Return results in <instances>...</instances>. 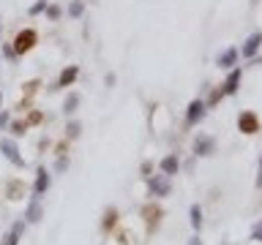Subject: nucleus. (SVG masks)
<instances>
[{
  "label": "nucleus",
  "instance_id": "24",
  "mask_svg": "<svg viewBox=\"0 0 262 245\" xmlns=\"http://www.w3.org/2000/svg\"><path fill=\"white\" fill-rule=\"evenodd\" d=\"M82 14H85V3H82V0H71V3H69V17L79 19Z\"/></svg>",
  "mask_w": 262,
  "mask_h": 245
},
{
  "label": "nucleus",
  "instance_id": "5",
  "mask_svg": "<svg viewBox=\"0 0 262 245\" xmlns=\"http://www.w3.org/2000/svg\"><path fill=\"white\" fill-rule=\"evenodd\" d=\"M25 194H28V185H25V180H19V177H9L3 183V196L9 202H22Z\"/></svg>",
  "mask_w": 262,
  "mask_h": 245
},
{
  "label": "nucleus",
  "instance_id": "36",
  "mask_svg": "<svg viewBox=\"0 0 262 245\" xmlns=\"http://www.w3.org/2000/svg\"><path fill=\"white\" fill-rule=\"evenodd\" d=\"M69 169V158H58L55 161V172H66Z\"/></svg>",
  "mask_w": 262,
  "mask_h": 245
},
{
  "label": "nucleus",
  "instance_id": "19",
  "mask_svg": "<svg viewBox=\"0 0 262 245\" xmlns=\"http://www.w3.org/2000/svg\"><path fill=\"white\" fill-rule=\"evenodd\" d=\"M44 123V112L41 109H30L28 115H25V125L28 128H36V125H41Z\"/></svg>",
  "mask_w": 262,
  "mask_h": 245
},
{
  "label": "nucleus",
  "instance_id": "12",
  "mask_svg": "<svg viewBox=\"0 0 262 245\" xmlns=\"http://www.w3.org/2000/svg\"><path fill=\"white\" fill-rule=\"evenodd\" d=\"M240 79H243V68H230V74H227L224 85H221L224 96H235V93L240 90Z\"/></svg>",
  "mask_w": 262,
  "mask_h": 245
},
{
  "label": "nucleus",
  "instance_id": "33",
  "mask_svg": "<svg viewBox=\"0 0 262 245\" xmlns=\"http://www.w3.org/2000/svg\"><path fill=\"white\" fill-rule=\"evenodd\" d=\"M3 57H6V60H14V57H17V55H14V46L6 44V41H3Z\"/></svg>",
  "mask_w": 262,
  "mask_h": 245
},
{
  "label": "nucleus",
  "instance_id": "32",
  "mask_svg": "<svg viewBox=\"0 0 262 245\" xmlns=\"http://www.w3.org/2000/svg\"><path fill=\"white\" fill-rule=\"evenodd\" d=\"M118 240H120V245H131V231L129 229L118 231Z\"/></svg>",
  "mask_w": 262,
  "mask_h": 245
},
{
  "label": "nucleus",
  "instance_id": "6",
  "mask_svg": "<svg viewBox=\"0 0 262 245\" xmlns=\"http://www.w3.org/2000/svg\"><path fill=\"white\" fill-rule=\"evenodd\" d=\"M259 128H262V123H259V117H257V112H240L238 115V131L240 134H246V136H254V134H259Z\"/></svg>",
  "mask_w": 262,
  "mask_h": 245
},
{
  "label": "nucleus",
  "instance_id": "9",
  "mask_svg": "<svg viewBox=\"0 0 262 245\" xmlns=\"http://www.w3.org/2000/svg\"><path fill=\"white\" fill-rule=\"evenodd\" d=\"M49 185H52V175H49V169L38 167V169H36V183H33V194H36V199H41L46 191H49Z\"/></svg>",
  "mask_w": 262,
  "mask_h": 245
},
{
  "label": "nucleus",
  "instance_id": "30",
  "mask_svg": "<svg viewBox=\"0 0 262 245\" xmlns=\"http://www.w3.org/2000/svg\"><path fill=\"white\" fill-rule=\"evenodd\" d=\"M251 242H262V218L251 226Z\"/></svg>",
  "mask_w": 262,
  "mask_h": 245
},
{
  "label": "nucleus",
  "instance_id": "40",
  "mask_svg": "<svg viewBox=\"0 0 262 245\" xmlns=\"http://www.w3.org/2000/svg\"><path fill=\"white\" fill-rule=\"evenodd\" d=\"M251 65H262V57H251Z\"/></svg>",
  "mask_w": 262,
  "mask_h": 245
},
{
  "label": "nucleus",
  "instance_id": "42",
  "mask_svg": "<svg viewBox=\"0 0 262 245\" xmlns=\"http://www.w3.org/2000/svg\"><path fill=\"white\" fill-rule=\"evenodd\" d=\"M0 30H3V22H0Z\"/></svg>",
  "mask_w": 262,
  "mask_h": 245
},
{
  "label": "nucleus",
  "instance_id": "17",
  "mask_svg": "<svg viewBox=\"0 0 262 245\" xmlns=\"http://www.w3.org/2000/svg\"><path fill=\"white\" fill-rule=\"evenodd\" d=\"M41 90V79H28V82L22 85V98H36V93Z\"/></svg>",
  "mask_w": 262,
  "mask_h": 245
},
{
  "label": "nucleus",
  "instance_id": "27",
  "mask_svg": "<svg viewBox=\"0 0 262 245\" xmlns=\"http://www.w3.org/2000/svg\"><path fill=\"white\" fill-rule=\"evenodd\" d=\"M19 237H22V234H17V231H6L0 245H19Z\"/></svg>",
  "mask_w": 262,
  "mask_h": 245
},
{
  "label": "nucleus",
  "instance_id": "4",
  "mask_svg": "<svg viewBox=\"0 0 262 245\" xmlns=\"http://www.w3.org/2000/svg\"><path fill=\"white\" fill-rule=\"evenodd\" d=\"M0 153H3V158L11 164V167L25 169V158L19 155V147H17V142H14V139H9V136H3V139H0Z\"/></svg>",
  "mask_w": 262,
  "mask_h": 245
},
{
  "label": "nucleus",
  "instance_id": "21",
  "mask_svg": "<svg viewBox=\"0 0 262 245\" xmlns=\"http://www.w3.org/2000/svg\"><path fill=\"white\" fill-rule=\"evenodd\" d=\"M79 134H82V123L69 120V125H66V139H69V142H74V139H79Z\"/></svg>",
  "mask_w": 262,
  "mask_h": 245
},
{
  "label": "nucleus",
  "instance_id": "38",
  "mask_svg": "<svg viewBox=\"0 0 262 245\" xmlns=\"http://www.w3.org/2000/svg\"><path fill=\"white\" fill-rule=\"evenodd\" d=\"M257 188H262V158H259V177H257Z\"/></svg>",
  "mask_w": 262,
  "mask_h": 245
},
{
  "label": "nucleus",
  "instance_id": "11",
  "mask_svg": "<svg viewBox=\"0 0 262 245\" xmlns=\"http://www.w3.org/2000/svg\"><path fill=\"white\" fill-rule=\"evenodd\" d=\"M118 226H120V213H118V207H107L104 215H101V231L110 237Z\"/></svg>",
  "mask_w": 262,
  "mask_h": 245
},
{
  "label": "nucleus",
  "instance_id": "10",
  "mask_svg": "<svg viewBox=\"0 0 262 245\" xmlns=\"http://www.w3.org/2000/svg\"><path fill=\"white\" fill-rule=\"evenodd\" d=\"M259 46H262V33H259V30H254L251 36H248L246 41H243V49H240V55H243V60H251V57H257Z\"/></svg>",
  "mask_w": 262,
  "mask_h": 245
},
{
  "label": "nucleus",
  "instance_id": "35",
  "mask_svg": "<svg viewBox=\"0 0 262 245\" xmlns=\"http://www.w3.org/2000/svg\"><path fill=\"white\" fill-rule=\"evenodd\" d=\"M25 226H28V221H25V218H19V221L14 223V226H11V231H17V234H22V231H25Z\"/></svg>",
  "mask_w": 262,
  "mask_h": 245
},
{
  "label": "nucleus",
  "instance_id": "29",
  "mask_svg": "<svg viewBox=\"0 0 262 245\" xmlns=\"http://www.w3.org/2000/svg\"><path fill=\"white\" fill-rule=\"evenodd\" d=\"M153 169H156V164H153V161H142V164H139V175H142L145 180L153 175Z\"/></svg>",
  "mask_w": 262,
  "mask_h": 245
},
{
  "label": "nucleus",
  "instance_id": "34",
  "mask_svg": "<svg viewBox=\"0 0 262 245\" xmlns=\"http://www.w3.org/2000/svg\"><path fill=\"white\" fill-rule=\"evenodd\" d=\"M9 123H11V115H9V112H0V131L9 128Z\"/></svg>",
  "mask_w": 262,
  "mask_h": 245
},
{
  "label": "nucleus",
  "instance_id": "37",
  "mask_svg": "<svg viewBox=\"0 0 262 245\" xmlns=\"http://www.w3.org/2000/svg\"><path fill=\"white\" fill-rule=\"evenodd\" d=\"M46 147H49V139H38V150H41V153H44Z\"/></svg>",
  "mask_w": 262,
  "mask_h": 245
},
{
  "label": "nucleus",
  "instance_id": "14",
  "mask_svg": "<svg viewBox=\"0 0 262 245\" xmlns=\"http://www.w3.org/2000/svg\"><path fill=\"white\" fill-rule=\"evenodd\" d=\"M159 172L161 175H167V177H175L180 172V158L175 155V153H170V155H164L159 161Z\"/></svg>",
  "mask_w": 262,
  "mask_h": 245
},
{
  "label": "nucleus",
  "instance_id": "25",
  "mask_svg": "<svg viewBox=\"0 0 262 245\" xmlns=\"http://www.w3.org/2000/svg\"><path fill=\"white\" fill-rule=\"evenodd\" d=\"M69 150H71V142L63 136V139L55 144V158H69Z\"/></svg>",
  "mask_w": 262,
  "mask_h": 245
},
{
  "label": "nucleus",
  "instance_id": "28",
  "mask_svg": "<svg viewBox=\"0 0 262 245\" xmlns=\"http://www.w3.org/2000/svg\"><path fill=\"white\" fill-rule=\"evenodd\" d=\"M46 6H49V3H46V0H38V3H33V6H30V11H28V14H30V17H38V14H44V11H46Z\"/></svg>",
  "mask_w": 262,
  "mask_h": 245
},
{
  "label": "nucleus",
  "instance_id": "8",
  "mask_svg": "<svg viewBox=\"0 0 262 245\" xmlns=\"http://www.w3.org/2000/svg\"><path fill=\"white\" fill-rule=\"evenodd\" d=\"M213 153H216V139L207 136V134L194 136V155L197 158H211Z\"/></svg>",
  "mask_w": 262,
  "mask_h": 245
},
{
  "label": "nucleus",
  "instance_id": "22",
  "mask_svg": "<svg viewBox=\"0 0 262 245\" xmlns=\"http://www.w3.org/2000/svg\"><path fill=\"white\" fill-rule=\"evenodd\" d=\"M221 98H224V90H221V88H213V90H211V96H207V101H205V107H207V109L219 107Z\"/></svg>",
  "mask_w": 262,
  "mask_h": 245
},
{
  "label": "nucleus",
  "instance_id": "41",
  "mask_svg": "<svg viewBox=\"0 0 262 245\" xmlns=\"http://www.w3.org/2000/svg\"><path fill=\"white\" fill-rule=\"evenodd\" d=\"M0 104H3V93H0Z\"/></svg>",
  "mask_w": 262,
  "mask_h": 245
},
{
  "label": "nucleus",
  "instance_id": "2",
  "mask_svg": "<svg viewBox=\"0 0 262 245\" xmlns=\"http://www.w3.org/2000/svg\"><path fill=\"white\" fill-rule=\"evenodd\" d=\"M36 44H38V33L33 30V28H22L14 36V41H11V46H14V55H28L30 49H36Z\"/></svg>",
  "mask_w": 262,
  "mask_h": 245
},
{
  "label": "nucleus",
  "instance_id": "16",
  "mask_svg": "<svg viewBox=\"0 0 262 245\" xmlns=\"http://www.w3.org/2000/svg\"><path fill=\"white\" fill-rule=\"evenodd\" d=\"M238 57H240V52L235 49V46H230V49H224L216 57V65L219 68H235V65H238Z\"/></svg>",
  "mask_w": 262,
  "mask_h": 245
},
{
  "label": "nucleus",
  "instance_id": "3",
  "mask_svg": "<svg viewBox=\"0 0 262 245\" xmlns=\"http://www.w3.org/2000/svg\"><path fill=\"white\" fill-rule=\"evenodd\" d=\"M172 194V183L167 175H150L147 177V196H156V199H164V196Z\"/></svg>",
  "mask_w": 262,
  "mask_h": 245
},
{
  "label": "nucleus",
  "instance_id": "7",
  "mask_svg": "<svg viewBox=\"0 0 262 245\" xmlns=\"http://www.w3.org/2000/svg\"><path fill=\"white\" fill-rule=\"evenodd\" d=\"M205 115H207L205 101H202V98H194L189 107H186V128H191V125L202 123V120H205Z\"/></svg>",
  "mask_w": 262,
  "mask_h": 245
},
{
  "label": "nucleus",
  "instance_id": "1",
  "mask_svg": "<svg viewBox=\"0 0 262 245\" xmlns=\"http://www.w3.org/2000/svg\"><path fill=\"white\" fill-rule=\"evenodd\" d=\"M139 215H142V223H145V234L153 237L161 226V221H164V207H161L159 202H145L142 210H139Z\"/></svg>",
  "mask_w": 262,
  "mask_h": 245
},
{
  "label": "nucleus",
  "instance_id": "23",
  "mask_svg": "<svg viewBox=\"0 0 262 245\" xmlns=\"http://www.w3.org/2000/svg\"><path fill=\"white\" fill-rule=\"evenodd\" d=\"M77 107H79V96H77V93H69V98L63 101V112H66V115H74Z\"/></svg>",
  "mask_w": 262,
  "mask_h": 245
},
{
  "label": "nucleus",
  "instance_id": "18",
  "mask_svg": "<svg viewBox=\"0 0 262 245\" xmlns=\"http://www.w3.org/2000/svg\"><path fill=\"white\" fill-rule=\"evenodd\" d=\"M189 221H191L194 231L202 229V207H199V204H191V210H189Z\"/></svg>",
  "mask_w": 262,
  "mask_h": 245
},
{
  "label": "nucleus",
  "instance_id": "15",
  "mask_svg": "<svg viewBox=\"0 0 262 245\" xmlns=\"http://www.w3.org/2000/svg\"><path fill=\"white\" fill-rule=\"evenodd\" d=\"M25 221L28 223H38L44 218V207H41V199H36V196H33V199L28 202V207H25Z\"/></svg>",
  "mask_w": 262,
  "mask_h": 245
},
{
  "label": "nucleus",
  "instance_id": "26",
  "mask_svg": "<svg viewBox=\"0 0 262 245\" xmlns=\"http://www.w3.org/2000/svg\"><path fill=\"white\" fill-rule=\"evenodd\" d=\"M44 14H46V19H49V22H58V19L63 17V9H60L58 3H49V6H46V11H44Z\"/></svg>",
  "mask_w": 262,
  "mask_h": 245
},
{
  "label": "nucleus",
  "instance_id": "20",
  "mask_svg": "<svg viewBox=\"0 0 262 245\" xmlns=\"http://www.w3.org/2000/svg\"><path fill=\"white\" fill-rule=\"evenodd\" d=\"M9 131H11V136H14V139H19V136H25V134H28V125H25V120H11L9 123Z\"/></svg>",
  "mask_w": 262,
  "mask_h": 245
},
{
  "label": "nucleus",
  "instance_id": "31",
  "mask_svg": "<svg viewBox=\"0 0 262 245\" xmlns=\"http://www.w3.org/2000/svg\"><path fill=\"white\" fill-rule=\"evenodd\" d=\"M14 109H17V112H25V115H28V112L33 109V101H30V98H22V101H19Z\"/></svg>",
  "mask_w": 262,
  "mask_h": 245
},
{
  "label": "nucleus",
  "instance_id": "39",
  "mask_svg": "<svg viewBox=\"0 0 262 245\" xmlns=\"http://www.w3.org/2000/svg\"><path fill=\"white\" fill-rule=\"evenodd\" d=\"M189 245H202V240H199V234H197V237H191V240H189Z\"/></svg>",
  "mask_w": 262,
  "mask_h": 245
},
{
  "label": "nucleus",
  "instance_id": "13",
  "mask_svg": "<svg viewBox=\"0 0 262 245\" xmlns=\"http://www.w3.org/2000/svg\"><path fill=\"white\" fill-rule=\"evenodd\" d=\"M77 76H79V65H66V68L60 71V76H58V82H55V88H52V90L71 88V85L77 82Z\"/></svg>",
  "mask_w": 262,
  "mask_h": 245
}]
</instances>
